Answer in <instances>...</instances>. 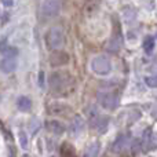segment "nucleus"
I'll list each match as a JSON object with an SVG mask.
<instances>
[{
    "instance_id": "f257e3e1",
    "label": "nucleus",
    "mask_w": 157,
    "mask_h": 157,
    "mask_svg": "<svg viewBox=\"0 0 157 157\" xmlns=\"http://www.w3.org/2000/svg\"><path fill=\"white\" fill-rule=\"evenodd\" d=\"M48 87L58 97H68L76 88V80L68 72H54L48 77Z\"/></svg>"
},
{
    "instance_id": "f03ea898",
    "label": "nucleus",
    "mask_w": 157,
    "mask_h": 157,
    "mask_svg": "<svg viewBox=\"0 0 157 157\" xmlns=\"http://www.w3.org/2000/svg\"><path fill=\"white\" fill-rule=\"evenodd\" d=\"M97 98H98V103L106 110H114L119 106L120 102L119 94L113 88H108V87L101 88L97 94Z\"/></svg>"
},
{
    "instance_id": "7ed1b4c3",
    "label": "nucleus",
    "mask_w": 157,
    "mask_h": 157,
    "mask_svg": "<svg viewBox=\"0 0 157 157\" xmlns=\"http://www.w3.org/2000/svg\"><path fill=\"white\" fill-rule=\"evenodd\" d=\"M3 59L0 63V69L4 73H11L17 68V58H18V50L14 47H6L3 50Z\"/></svg>"
},
{
    "instance_id": "20e7f679",
    "label": "nucleus",
    "mask_w": 157,
    "mask_h": 157,
    "mask_svg": "<svg viewBox=\"0 0 157 157\" xmlns=\"http://www.w3.org/2000/svg\"><path fill=\"white\" fill-rule=\"evenodd\" d=\"M90 68L98 76H106L112 71V62L106 55H97L91 59Z\"/></svg>"
},
{
    "instance_id": "39448f33",
    "label": "nucleus",
    "mask_w": 157,
    "mask_h": 157,
    "mask_svg": "<svg viewBox=\"0 0 157 157\" xmlns=\"http://www.w3.org/2000/svg\"><path fill=\"white\" fill-rule=\"evenodd\" d=\"M46 40H47V46L52 51L61 50L63 47V44H65V33H63L62 28H59V26L51 28L46 36Z\"/></svg>"
},
{
    "instance_id": "423d86ee",
    "label": "nucleus",
    "mask_w": 157,
    "mask_h": 157,
    "mask_svg": "<svg viewBox=\"0 0 157 157\" xmlns=\"http://www.w3.org/2000/svg\"><path fill=\"white\" fill-rule=\"evenodd\" d=\"M61 11V0H44L41 14L44 17H55Z\"/></svg>"
},
{
    "instance_id": "0eeeda50",
    "label": "nucleus",
    "mask_w": 157,
    "mask_h": 157,
    "mask_svg": "<svg viewBox=\"0 0 157 157\" xmlns=\"http://www.w3.org/2000/svg\"><path fill=\"white\" fill-rule=\"evenodd\" d=\"M50 63L52 66H63L69 63V55L68 52L62 51V50H57L52 51V54L50 55Z\"/></svg>"
},
{
    "instance_id": "6e6552de",
    "label": "nucleus",
    "mask_w": 157,
    "mask_h": 157,
    "mask_svg": "<svg viewBox=\"0 0 157 157\" xmlns=\"http://www.w3.org/2000/svg\"><path fill=\"white\" fill-rule=\"evenodd\" d=\"M91 124L92 127H95L98 130V132H105L108 128V117H102L98 114L97 110H92V116H91Z\"/></svg>"
},
{
    "instance_id": "1a4fd4ad",
    "label": "nucleus",
    "mask_w": 157,
    "mask_h": 157,
    "mask_svg": "<svg viewBox=\"0 0 157 157\" xmlns=\"http://www.w3.org/2000/svg\"><path fill=\"white\" fill-rule=\"evenodd\" d=\"M131 144V138L128 134H121V135L117 136V139L113 144V152L114 153H121L130 146Z\"/></svg>"
},
{
    "instance_id": "9d476101",
    "label": "nucleus",
    "mask_w": 157,
    "mask_h": 157,
    "mask_svg": "<svg viewBox=\"0 0 157 157\" xmlns=\"http://www.w3.org/2000/svg\"><path fill=\"white\" fill-rule=\"evenodd\" d=\"M141 146L144 150H150L155 147V134H153L152 128H147L144 134V138L141 141Z\"/></svg>"
},
{
    "instance_id": "9b49d317",
    "label": "nucleus",
    "mask_w": 157,
    "mask_h": 157,
    "mask_svg": "<svg viewBox=\"0 0 157 157\" xmlns=\"http://www.w3.org/2000/svg\"><path fill=\"white\" fill-rule=\"evenodd\" d=\"M47 112H48L50 114H55V116H65V114L69 112V106L68 105H63V103L55 102V103L48 105Z\"/></svg>"
},
{
    "instance_id": "f8f14e48",
    "label": "nucleus",
    "mask_w": 157,
    "mask_h": 157,
    "mask_svg": "<svg viewBox=\"0 0 157 157\" xmlns=\"http://www.w3.org/2000/svg\"><path fill=\"white\" fill-rule=\"evenodd\" d=\"M46 127L50 132L55 134V135H62L65 132V125L62 123H59L58 120H48L46 123Z\"/></svg>"
},
{
    "instance_id": "ddd939ff",
    "label": "nucleus",
    "mask_w": 157,
    "mask_h": 157,
    "mask_svg": "<svg viewBox=\"0 0 157 157\" xmlns=\"http://www.w3.org/2000/svg\"><path fill=\"white\" fill-rule=\"evenodd\" d=\"M69 130H71V132L73 134V135H78V134L84 130L83 119H81L80 116H75V119H72V121H71V127H69Z\"/></svg>"
},
{
    "instance_id": "4468645a",
    "label": "nucleus",
    "mask_w": 157,
    "mask_h": 157,
    "mask_svg": "<svg viewBox=\"0 0 157 157\" xmlns=\"http://www.w3.org/2000/svg\"><path fill=\"white\" fill-rule=\"evenodd\" d=\"M17 106L21 112H29L32 109V101L28 97H19L17 99Z\"/></svg>"
},
{
    "instance_id": "2eb2a0df",
    "label": "nucleus",
    "mask_w": 157,
    "mask_h": 157,
    "mask_svg": "<svg viewBox=\"0 0 157 157\" xmlns=\"http://www.w3.org/2000/svg\"><path fill=\"white\" fill-rule=\"evenodd\" d=\"M101 150V145L99 142H92L87 146L86 152H84V157H98Z\"/></svg>"
},
{
    "instance_id": "dca6fc26",
    "label": "nucleus",
    "mask_w": 157,
    "mask_h": 157,
    "mask_svg": "<svg viewBox=\"0 0 157 157\" xmlns=\"http://www.w3.org/2000/svg\"><path fill=\"white\" fill-rule=\"evenodd\" d=\"M155 46H156V37L153 35H149L145 37L144 40V50L146 54H152L153 50H155Z\"/></svg>"
},
{
    "instance_id": "f3484780",
    "label": "nucleus",
    "mask_w": 157,
    "mask_h": 157,
    "mask_svg": "<svg viewBox=\"0 0 157 157\" xmlns=\"http://www.w3.org/2000/svg\"><path fill=\"white\" fill-rule=\"evenodd\" d=\"M123 18H124L125 24H131V22L136 18V11L134 10L132 7L124 8V11H123Z\"/></svg>"
},
{
    "instance_id": "a211bd4d",
    "label": "nucleus",
    "mask_w": 157,
    "mask_h": 157,
    "mask_svg": "<svg viewBox=\"0 0 157 157\" xmlns=\"http://www.w3.org/2000/svg\"><path fill=\"white\" fill-rule=\"evenodd\" d=\"M61 156L62 157H76V152H75L73 146L69 144H63L61 147Z\"/></svg>"
},
{
    "instance_id": "6ab92c4d",
    "label": "nucleus",
    "mask_w": 157,
    "mask_h": 157,
    "mask_svg": "<svg viewBox=\"0 0 157 157\" xmlns=\"http://www.w3.org/2000/svg\"><path fill=\"white\" fill-rule=\"evenodd\" d=\"M98 4H99V0H88L86 7H84V11H86L87 14L92 13V11H95V8L98 7Z\"/></svg>"
},
{
    "instance_id": "aec40b11",
    "label": "nucleus",
    "mask_w": 157,
    "mask_h": 157,
    "mask_svg": "<svg viewBox=\"0 0 157 157\" xmlns=\"http://www.w3.org/2000/svg\"><path fill=\"white\" fill-rule=\"evenodd\" d=\"M145 83H146L147 87L155 88V87L157 86V78H156V76H147L146 78H145Z\"/></svg>"
},
{
    "instance_id": "412c9836",
    "label": "nucleus",
    "mask_w": 157,
    "mask_h": 157,
    "mask_svg": "<svg viewBox=\"0 0 157 157\" xmlns=\"http://www.w3.org/2000/svg\"><path fill=\"white\" fill-rule=\"evenodd\" d=\"M19 139H21V146H22V149H26V146H28V139L25 138V132H24V131H21V132H19Z\"/></svg>"
},
{
    "instance_id": "4be33fe9",
    "label": "nucleus",
    "mask_w": 157,
    "mask_h": 157,
    "mask_svg": "<svg viewBox=\"0 0 157 157\" xmlns=\"http://www.w3.org/2000/svg\"><path fill=\"white\" fill-rule=\"evenodd\" d=\"M44 73L43 72H40V75H39V84H40V87H44Z\"/></svg>"
},
{
    "instance_id": "5701e85b",
    "label": "nucleus",
    "mask_w": 157,
    "mask_h": 157,
    "mask_svg": "<svg viewBox=\"0 0 157 157\" xmlns=\"http://www.w3.org/2000/svg\"><path fill=\"white\" fill-rule=\"evenodd\" d=\"M2 3L6 6V7H11L14 4V0H2Z\"/></svg>"
}]
</instances>
